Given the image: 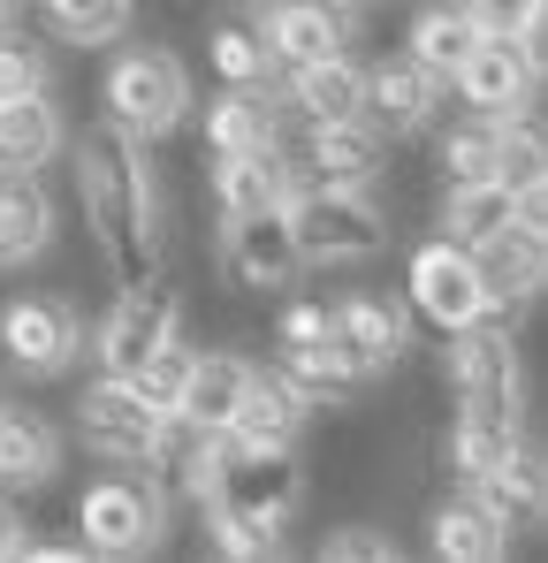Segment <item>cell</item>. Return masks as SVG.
<instances>
[{
  "mask_svg": "<svg viewBox=\"0 0 548 563\" xmlns=\"http://www.w3.org/2000/svg\"><path fill=\"white\" fill-rule=\"evenodd\" d=\"M69 145V114L54 107V92L0 99V168L8 176H46Z\"/></svg>",
  "mask_w": 548,
  "mask_h": 563,
  "instance_id": "20",
  "label": "cell"
},
{
  "mask_svg": "<svg viewBox=\"0 0 548 563\" xmlns=\"http://www.w3.org/2000/svg\"><path fill=\"white\" fill-rule=\"evenodd\" d=\"M252 366L260 358H244V351H198L190 358V380H183V404L206 434H221L229 419H237V404H244V388H252Z\"/></svg>",
  "mask_w": 548,
  "mask_h": 563,
  "instance_id": "27",
  "label": "cell"
},
{
  "mask_svg": "<svg viewBox=\"0 0 548 563\" xmlns=\"http://www.w3.org/2000/svg\"><path fill=\"white\" fill-rule=\"evenodd\" d=\"M213 442H221V434H206L190 411H161V419H153V442H145V472H153L168 495H198V479L213 465Z\"/></svg>",
  "mask_w": 548,
  "mask_h": 563,
  "instance_id": "28",
  "label": "cell"
},
{
  "mask_svg": "<svg viewBox=\"0 0 548 563\" xmlns=\"http://www.w3.org/2000/svg\"><path fill=\"white\" fill-rule=\"evenodd\" d=\"M69 168H77V206H85V229L107 260L114 282H145L161 275V252H168V213H161V168H153V145L114 130L107 114L85 122V137L62 145Z\"/></svg>",
  "mask_w": 548,
  "mask_h": 563,
  "instance_id": "1",
  "label": "cell"
},
{
  "mask_svg": "<svg viewBox=\"0 0 548 563\" xmlns=\"http://www.w3.org/2000/svg\"><path fill=\"white\" fill-rule=\"evenodd\" d=\"M39 23L77 54H107L138 23V0H39Z\"/></svg>",
  "mask_w": 548,
  "mask_h": 563,
  "instance_id": "31",
  "label": "cell"
},
{
  "mask_svg": "<svg viewBox=\"0 0 548 563\" xmlns=\"http://www.w3.org/2000/svg\"><path fill=\"white\" fill-rule=\"evenodd\" d=\"M365 122L388 137V145H404V137H419L435 114H442V85L396 46V54H381V62H365Z\"/></svg>",
  "mask_w": 548,
  "mask_h": 563,
  "instance_id": "15",
  "label": "cell"
},
{
  "mask_svg": "<svg viewBox=\"0 0 548 563\" xmlns=\"http://www.w3.org/2000/svg\"><path fill=\"white\" fill-rule=\"evenodd\" d=\"M54 198L39 176H8L0 168V275H15V267H31V260H46L54 252Z\"/></svg>",
  "mask_w": 548,
  "mask_h": 563,
  "instance_id": "24",
  "label": "cell"
},
{
  "mask_svg": "<svg viewBox=\"0 0 548 563\" xmlns=\"http://www.w3.org/2000/svg\"><path fill=\"white\" fill-rule=\"evenodd\" d=\"M190 358H198V351H190L183 335H168V343H161L138 374H130V388H138L153 411H176V404H183V380H190Z\"/></svg>",
  "mask_w": 548,
  "mask_h": 563,
  "instance_id": "34",
  "label": "cell"
},
{
  "mask_svg": "<svg viewBox=\"0 0 548 563\" xmlns=\"http://www.w3.org/2000/svg\"><path fill=\"white\" fill-rule=\"evenodd\" d=\"M168 487L153 479L145 465H114L85 479L62 510H69V526H77V541H85V556H145V549H161V533H168Z\"/></svg>",
  "mask_w": 548,
  "mask_h": 563,
  "instance_id": "4",
  "label": "cell"
},
{
  "mask_svg": "<svg viewBox=\"0 0 548 563\" xmlns=\"http://www.w3.org/2000/svg\"><path fill=\"white\" fill-rule=\"evenodd\" d=\"M427 549H435L442 563H503L511 556V533L457 487L450 503H435V518H427Z\"/></svg>",
  "mask_w": 548,
  "mask_h": 563,
  "instance_id": "29",
  "label": "cell"
},
{
  "mask_svg": "<svg viewBox=\"0 0 548 563\" xmlns=\"http://www.w3.org/2000/svg\"><path fill=\"white\" fill-rule=\"evenodd\" d=\"M541 38H480V46L464 54V69L450 77L457 99H464V114H511V107H534V99H541V62H548Z\"/></svg>",
  "mask_w": 548,
  "mask_h": 563,
  "instance_id": "12",
  "label": "cell"
},
{
  "mask_svg": "<svg viewBox=\"0 0 548 563\" xmlns=\"http://www.w3.org/2000/svg\"><path fill=\"white\" fill-rule=\"evenodd\" d=\"M213 267H221V289H229V297H282L289 282L305 275L297 236H289V213H282V206H260V213H221Z\"/></svg>",
  "mask_w": 548,
  "mask_h": 563,
  "instance_id": "8",
  "label": "cell"
},
{
  "mask_svg": "<svg viewBox=\"0 0 548 563\" xmlns=\"http://www.w3.org/2000/svg\"><path fill=\"white\" fill-rule=\"evenodd\" d=\"M320 563H396L404 556V541L388 533V526H373V518H351V526H336V533H320Z\"/></svg>",
  "mask_w": 548,
  "mask_h": 563,
  "instance_id": "35",
  "label": "cell"
},
{
  "mask_svg": "<svg viewBox=\"0 0 548 563\" xmlns=\"http://www.w3.org/2000/svg\"><path fill=\"white\" fill-rule=\"evenodd\" d=\"M472 267H480V289H487V312L503 320H526V305L548 289V221H511L495 229L487 244H472Z\"/></svg>",
  "mask_w": 548,
  "mask_h": 563,
  "instance_id": "13",
  "label": "cell"
},
{
  "mask_svg": "<svg viewBox=\"0 0 548 563\" xmlns=\"http://www.w3.org/2000/svg\"><path fill=\"white\" fill-rule=\"evenodd\" d=\"M435 388L450 396L464 419L526 427V351H518V320L480 312L472 328L442 335V351H435Z\"/></svg>",
  "mask_w": 548,
  "mask_h": 563,
  "instance_id": "3",
  "label": "cell"
},
{
  "mask_svg": "<svg viewBox=\"0 0 548 563\" xmlns=\"http://www.w3.org/2000/svg\"><path fill=\"white\" fill-rule=\"evenodd\" d=\"M99 99H107V122L114 130L161 145L168 130L190 122V69H183V54H168V46H130V54L107 62Z\"/></svg>",
  "mask_w": 548,
  "mask_h": 563,
  "instance_id": "6",
  "label": "cell"
},
{
  "mask_svg": "<svg viewBox=\"0 0 548 563\" xmlns=\"http://www.w3.org/2000/svg\"><path fill=\"white\" fill-rule=\"evenodd\" d=\"M480 38H487V31L464 15V0H419V8H412V23H404V54H412L435 85H450Z\"/></svg>",
  "mask_w": 548,
  "mask_h": 563,
  "instance_id": "25",
  "label": "cell"
},
{
  "mask_svg": "<svg viewBox=\"0 0 548 563\" xmlns=\"http://www.w3.org/2000/svg\"><path fill=\"white\" fill-rule=\"evenodd\" d=\"M297 260L305 267H365L396 244V221L373 190H343V184H297L282 198Z\"/></svg>",
  "mask_w": 548,
  "mask_h": 563,
  "instance_id": "5",
  "label": "cell"
},
{
  "mask_svg": "<svg viewBox=\"0 0 548 563\" xmlns=\"http://www.w3.org/2000/svg\"><path fill=\"white\" fill-rule=\"evenodd\" d=\"M495 184H511L518 198H526V190H548L541 107H511V114H495Z\"/></svg>",
  "mask_w": 548,
  "mask_h": 563,
  "instance_id": "30",
  "label": "cell"
},
{
  "mask_svg": "<svg viewBox=\"0 0 548 563\" xmlns=\"http://www.w3.org/2000/svg\"><path fill=\"white\" fill-rule=\"evenodd\" d=\"M168 335H183V289L168 275L122 282L114 305H107V320H99V335H91V358H99V374L130 380Z\"/></svg>",
  "mask_w": 548,
  "mask_h": 563,
  "instance_id": "7",
  "label": "cell"
},
{
  "mask_svg": "<svg viewBox=\"0 0 548 563\" xmlns=\"http://www.w3.org/2000/svg\"><path fill=\"white\" fill-rule=\"evenodd\" d=\"M313 495V472L297 450H252V442H213V465L198 479V518H206V541L237 563L282 556V526L305 510Z\"/></svg>",
  "mask_w": 548,
  "mask_h": 563,
  "instance_id": "2",
  "label": "cell"
},
{
  "mask_svg": "<svg viewBox=\"0 0 548 563\" xmlns=\"http://www.w3.org/2000/svg\"><path fill=\"white\" fill-rule=\"evenodd\" d=\"M206 62L221 85H267L274 62L260 46V23H206Z\"/></svg>",
  "mask_w": 548,
  "mask_h": 563,
  "instance_id": "32",
  "label": "cell"
},
{
  "mask_svg": "<svg viewBox=\"0 0 548 563\" xmlns=\"http://www.w3.org/2000/svg\"><path fill=\"white\" fill-rule=\"evenodd\" d=\"M0 351H8V366H23L39 380L69 374V358L85 351V312L62 289H23L0 305Z\"/></svg>",
  "mask_w": 548,
  "mask_h": 563,
  "instance_id": "9",
  "label": "cell"
},
{
  "mask_svg": "<svg viewBox=\"0 0 548 563\" xmlns=\"http://www.w3.org/2000/svg\"><path fill=\"white\" fill-rule=\"evenodd\" d=\"M46 77H54V62H46V38H39L23 15H8V23H0V99L46 92Z\"/></svg>",
  "mask_w": 548,
  "mask_h": 563,
  "instance_id": "33",
  "label": "cell"
},
{
  "mask_svg": "<svg viewBox=\"0 0 548 563\" xmlns=\"http://www.w3.org/2000/svg\"><path fill=\"white\" fill-rule=\"evenodd\" d=\"M282 114L289 122H351L365 107V62L359 54H328V62H305V69H282Z\"/></svg>",
  "mask_w": 548,
  "mask_h": 563,
  "instance_id": "18",
  "label": "cell"
},
{
  "mask_svg": "<svg viewBox=\"0 0 548 563\" xmlns=\"http://www.w3.org/2000/svg\"><path fill=\"white\" fill-rule=\"evenodd\" d=\"M153 404L114 374H91L77 396H69V427L99 465H145V442H153Z\"/></svg>",
  "mask_w": 548,
  "mask_h": 563,
  "instance_id": "11",
  "label": "cell"
},
{
  "mask_svg": "<svg viewBox=\"0 0 548 563\" xmlns=\"http://www.w3.org/2000/svg\"><path fill=\"white\" fill-rule=\"evenodd\" d=\"M313 427V396H297L274 366H252V388L237 404V419L221 427L229 442H252V450H297Z\"/></svg>",
  "mask_w": 548,
  "mask_h": 563,
  "instance_id": "17",
  "label": "cell"
},
{
  "mask_svg": "<svg viewBox=\"0 0 548 563\" xmlns=\"http://www.w3.org/2000/svg\"><path fill=\"white\" fill-rule=\"evenodd\" d=\"M404 305H412L435 335L472 328V320L487 312V289H480L472 252H464V244H450V236H427V244L412 252V267H404Z\"/></svg>",
  "mask_w": 548,
  "mask_h": 563,
  "instance_id": "10",
  "label": "cell"
},
{
  "mask_svg": "<svg viewBox=\"0 0 548 563\" xmlns=\"http://www.w3.org/2000/svg\"><path fill=\"white\" fill-rule=\"evenodd\" d=\"M526 213V198L511 184H495V176H480V184H442V198H435V229L450 236V244H487L495 229H511Z\"/></svg>",
  "mask_w": 548,
  "mask_h": 563,
  "instance_id": "26",
  "label": "cell"
},
{
  "mask_svg": "<svg viewBox=\"0 0 548 563\" xmlns=\"http://www.w3.org/2000/svg\"><path fill=\"white\" fill-rule=\"evenodd\" d=\"M46 479H62V434H54V419L0 404V495H39Z\"/></svg>",
  "mask_w": 548,
  "mask_h": 563,
  "instance_id": "23",
  "label": "cell"
},
{
  "mask_svg": "<svg viewBox=\"0 0 548 563\" xmlns=\"http://www.w3.org/2000/svg\"><path fill=\"white\" fill-rule=\"evenodd\" d=\"M464 15L487 38H541L548 31V0H464Z\"/></svg>",
  "mask_w": 548,
  "mask_h": 563,
  "instance_id": "36",
  "label": "cell"
},
{
  "mask_svg": "<svg viewBox=\"0 0 548 563\" xmlns=\"http://www.w3.org/2000/svg\"><path fill=\"white\" fill-rule=\"evenodd\" d=\"M464 495H472V503H480V510H487L511 541H518V533H541V526H548V465H541V442H534V434H518V450H511L495 472H480Z\"/></svg>",
  "mask_w": 548,
  "mask_h": 563,
  "instance_id": "16",
  "label": "cell"
},
{
  "mask_svg": "<svg viewBox=\"0 0 548 563\" xmlns=\"http://www.w3.org/2000/svg\"><path fill=\"white\" fill-rule=\"evenodd\" d=\"M252 23H260V46H267L274 77L359 46V15H351V8H336V0H274L267 15H252Z\"/></svg>",
  "mask_w": 548,
  "mask_h": 563,
  "instance_id": "14",
  "label": "cell"
},
{
  "mask_svg": "<svg viewBox=\"0 0 548 563\" xmlns=\"http://www.w3.org/2000/svg\"><path fill=\"white\" fill-rule=\"evenodd\" d=\"M336 328L351 335V351H359L373 374H396V366L412 358V305H404V297L351 289V297H336Z\"/></svg>",
  "mask_w": 548,
  "mask_h": 563,
  "instance_id": "22",
  "label": "cell"
},
{
  "mask_svg": "<svg viewBox=\"0 0 548 563\" xmlns=\"http://www.w3.org/2000/svg\"><path fill=\"white\" fill-rule=\"evenodd\" d=\"M206 161V153H198ZM289 198V161L282 145H260V153H213L206 161V206L213 213H260V206H282Z\"/></svg>",
  "mask_w": 548,
  "mask_h": 563,
  "instance_id": "21",
  "label": "cell"
},
{
  "mask_svg": "<svg viewBox=\"0 0 548 563\" xmlns=\"http://www.w3.org/2000/svg\"><path fill=\"white\" fill-rule=\"evenodd\" d=\"M282 137V99H274V77L267 85H221V99L206 107L198 122V153H260Z\"/></svg>",
  "mask_w": 548,
  "mask_h": 563,
  "instance_id": "19",
  "label": "cell"
},
{
  "mask_svg": "<svg viewBox=\"0 0 548 563\" xmlns=\"http://www.w3.org/2000/svg\"><path fill=\"white\" fill-rule=\"evenodd\" d=\"M328 320H336V305H320V297H289V305L274 312V351H282V343H313V335H328Z\"/></svg>",
  "mask_w": 548,
  "mask_h": 563,
  "instance_id": "37",
  "label": "cell"
},
{
  "mask_svg": "<svg viewBox=\"0 0 548 563\" xmlns=\"http://www.w3.org/2000/svg\"><path fill=\"white\" fill-rule=\"evenodd\" d=\"M23 556H31V518H23V503L0 495V563H23Z\"/></svg>",
  "mask_w": 548,
  "mask_h": 563,
  "instance_id": "38",
  "label": "cell"
}]
</instances>
